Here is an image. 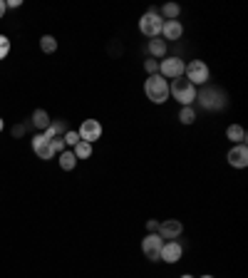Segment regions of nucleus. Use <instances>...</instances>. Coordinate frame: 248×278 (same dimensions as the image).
<instances>
[{"label":"nucleus","mask_w":248,"mask_h":278,"mask_svg":"<svg viewBox=\"0 0 248 278\" xmlns=\"http://www.w3.org/2000/svg\"><path fill=\"white\" fill-rule=\"evenodd\" d=\"M50 122H52V119H50V114H47L45 110H35V112H32V117H30V127L42 129V132L50 127Z\"/></svg>","instance_id":"4468645a"},{"label":"nucleus","mask_w":248,"mask_h":278,"mask_svg":"<svg viewBox=\"0 0 248 278\" xmlns=\"http://www.w3.org/2000/svg\"><path fill=\"white\" fill-rule=\"evenodd\" d=\"M181 278H193V276H191V273H184V276H181Z\"/></svg>","instance_id":"2f4dec72"},{"label":"nucleus","mask_w":248,"mask_h":278,"mask_svg":"<svg viewBox=\"0 0 248 278\" xmlns=\"http://www.w3.org/2000/svg\"><path fill=\"white\" fill-rule=\"evenodd\" d=\"M184 70H186V62L181 60V57H166L159 62V75L164 77L166 82L169 80H176V77H184Z\"/></svg>","instance_id":"39448f33"},{"label":"nucleus","mask_w":248,"mask_h":278,"mask_svg":"<svg viewBox=\"0 0 248 278\" xmlns=\"http://www.w3.org/2000/svg\"><path fill=\"white\" fill-rule=\"evenodd\" d=\"M20 5H23V0H8V3H5V8H20Z\"/></svg>","instance_id":"c85d7f7f"},{"label":"nucleus","mask_w":248,"mask_h":278,"mask_svg":"<svg viewBox=\"0 0 248 278\" xmlns=\"http://www.w3.org/2000/svg\"><path fill=\"white\" fill-rule=\"evenodd\" d=\"M184 77L196 87V84H206L208 82V65L204 60H191L186 70H184Z\"/></svg>","instance_id":"423d86ee"},{"label":"nucleus","mask_w":248,"mask_h":278,"mask_svg":"<svg viewBox=\"0 0 248 278\" xmlns=\"http://www.w3.org/2000/svg\"><path fill=\"white\" fill-rule=\"evenodd\" d=\"M181 231H184V223L179 219H166V221H159V236L164 238V241H176L181 236Z\"/></svg>","instance_id":"6e6552de"},{"label":"nucleus","mask_w":248,"mask_h":278,"mask_svg":"<svg viewBox=\"0 0 248 278\" xmlns=\"http://www.w3.org/2000/svg\"><path fill=\"white\" fill-rule=\"evenodd\" d=\"M3 129H5V122H3V117H0V132H3Z\"/></svg>","instance_id":"7c9ffc66"},{"label":"nucleus","mask_w":248,"mask_h":278,"mask_svg":"<svg viewBox=\"0 0 248 278\" xmlns=\"http://www.w3.org/2000/svg\"><path fill=\"white\" fill-rule=\"evenodd\" d=\"M28 129H30V122H20V125H15L13 127V137L15 139L25 137V134H28Z\"/></svg>","instance_id":"393cba45"},{"label":"nucleus","mask_w":248,"mask_h":278,"mask_svg":"<svg viewBox=\"0 0 248 278\" xmlns=\"http://www.w3.org/2000/svg\"><path fill=\"white\" fill-rule=\"evenodd\" d=\"M226 159H228V164L234 169H246L248 167V147L246 144H234L231 152L226 154Z\"/></svg>","instance_id":"9b49d317"},{"label":"nucleus","mask_w":248,"mask_h":278,"mask_svg":"<svg viewBox=\"0 0 248 278\" xmlns=\"http://www.w3.org/2000/svg\"><path fill=\"white\" fill-rule=\"evenodd\" d=\"M169 97H174L181 107H193L196 102V87L186 77H176L169 82Z\"/></svg>","instance_id":"f257e3e1"},{"label":"nucleus","mask_w":248,"mask_h":278,"mask_svg":"<svg viewBox=\"0 0 248 278\" xmlns=\"http://www.w3.org/2000/svg\"><path fill=\"white\" fill-rule=\"evenodd\" d=\"M164 246V238L159 236V234H147V238L141 241V253L149 258V261H159V251Z\"/></svg>","instance_id":"0eeeda50"},{"label":"nucleus","mask_w":248,"mask_h":278,"mask_svg":"<svg viewBox=\"0 0 248 278\" xmlns=\"http://www.w3.org/2000/svg\"><path fill=\"white\" fill-rule=\"evenodd\" d=\"M50 144H52V152H55V154L65 152V139H62V137H52V139H50Z\"/></svg>","instance_id":"bb28decb"},{"label":"nucleus","mask_w":248,"mask_h":278,"mask_svg":"<svg viewBox=\"0 0 248 278\" xmlns=\"http://www.w3.org/2000/svg\"><path fill=\"white\" fill-rule=\"evenodd\" d=\"M65 132H67V122L65 119H55V122H50V127L42 134L47 139H52V137H65Z\"/></svg>","instance_id":"2eb2a0df"},{"label":"nucleus","mask_w":248,"mask_h":278,"mask_svg":"<svg viewBox=\"0 0 248 278\" xmlns=\"http://www.w3.org/2000/svg\"><path fill=\"white\" fill-rule=\"evenodd\" d=\"M196 99H199V105L208 112L211 110L219 112L228 105V97H226V92H223L221 87H204L201 92H196Z\"/></svg>","instance_id":"f03ea898"},{"label":"nucleus","mask_w":248,"mask_h":278,"mask_svg":"<svg viewBox=\"0 0 248 278\" xmlns=\"http://www.w3.org/2000/svg\"><path fill=\"white\" fill-rule=\"evenodd\" d=\"M62 139H65V147H75V144L80 142V132H75V129H67Z\"/></svg>","instance_id":"b1692460"},{"label":"nucleus","mask_w":248,"mask_h":278,"mask_svg":"<svg viewBox=\"0 0 248 278\" xmlns=\"http://www.w3.org/2000/svg\"><path fill=\"white\" fill-rule=\"evenodd\" d=\"M77 132H80V139H82V142H87V144H95L97 139L102 137V125H99L97 119H84Z\"/></svg>","instance_id":"9d476101"},{"label":"nucleus","mask_w":248,"mask_h":278,"mask_svg":"<svg viewBox=\"0 0 248 278\" xmlns=\"http://www.w3.org/2000/svg\"><path fill=\"white\" fill-rule=\"evenodd\" d=\"M8 55H10V40L5 35H0V60H5Z\"/></svg>","instance_id":"a878e982"},{"label":"nucleus","mask_w":248,"mask_h":278,"mask_svg":"<svg viewBox=\"0 0 248 278\" xmlns=\"http://www.w3.org/2000/svg\"><path fill=\"white\" fill-rule=\"evenodd\" d=\"M147 231H149V234H156V231H159V221H156V219H149V221H147Z\"/></svg>","instance_id":"cd10ccee"},{"label":"nucleus","mask_w":248,"mask_h":278,"mask_svg":"<svg viewBox=\"0 0 248 278\" xmlns=\"http://www.w3.org/2000/svg\"><path fill=\"white\" fill-rule=\"evenodd\" d=\"M40 50L45 53V55H52V53L57 50L55 35H42V38H40Z\"/></svg>","instance_id":"412c9836"},{"label":"nucleus","mask_w":248,"mask_h":278,"mask_svg":"<svg viewBox=\"0 0 248 278\" xmlns=\"http://www.w3.org/2000/svg\"><path fill=\"white\" fill-rule=\"evenodd\" d=\"M162 25H164V20H162V15L156 8H149L147 13L141 15V20H139V30H141V35L144 38H159L162 35Z\"/></svg>","instance_id":"20e7f679"},{"label":"nucleus","mask_w":248,"mask_h":278,"mask_svg":"<svg viewBox=\"0 0 248 278\" xmlns=\"http://www.w3.org/2000/svg\"><path fill=\"white\" fill-rule=\"evenodd\" d=\"M75 164H77V157H75L72 149H67V152H60V167L65 169V171H72Z\"/></svg>","instance_id":"6ab92c4d"},{"label":"nucleus","mask_w":248,"mask_h":278,"mask_svg":"<svg viewBox=\"0 0 248 278\" xmlns=\"http://www.w3.org/2000/svg\"><path fill=\"white\" fill-rule=\"evenodd\" d=\"M72 152H75V157H77V159H90V157H92V144H87V142H82V139H80V142L72 147Z\"/></svg>","instance_id":"aec40b11"},{"label":"nucleus","mask_w":248,"mask_h":278,"mask_svg":"<svg viewBox=\"0 0 248 278\" xmlns=\"http://www.w3.org/2000/svg\"><path fill=\"white\" fill-rule=\"evenodd\" d=\"M144 70H147L149 77H152V75H159V60H154V57L144 60Z\"/></svg>","instance_id":"5701e85b"},{"label":"nucleus","mask_w":248,"mask_h":278,"mask_svg":"<svg viewBox=\"0 0 248 278\" xmlns=\"http://www.w3.org/2000/svg\"><path fill=\"white\" fill-rule=\"evenodd\" d=\"M181 256H184V249L179 241H164V246L159 251V261L164 264H179Z\"/></svg>","instance_id":"1a4fd4ad"},{"label":"nucleus","mask_w":248,"mask_h":278,"mask_svg":"<svg viewBox=\"0 0 248 278\" xmlns=\"http://www.w3.org/2000/svg\"><path fill=\"white\" fill-rule=\"evenodd\" d=\"M32 152L38 154L40 159H52L55 157V152H52V144H50V139L45 137V134H35L32 137Z\"/></svg>","instance_id":"ddd939ff"},{"label":"nucleus","mask_w":248,"mask_h":278,"mask_svg":"<svg viewBox=\"0 0 248 278\" xmlns=\"http://www.w3.org/2000/svg\"><path fill=\"white\" fill-rule=\"evenodd\" d=\"M226 137L231 139V144H246V129L241 125H228Z\"/></svg>","instance_id":"dca6fc26"},{"label":"nucleus","mask_w":248,"mask_h":278,"mask_svg":"<svg viewBox=\"0 0 248 278\" xmlns=\"http://www.w3.org/2000/svg\"><path fill=\"white\" fill-rule=\"evenodd\" d=\"M201 278H214V276H201Z\"/></svg>","instance_id":"473e14b6"},{"label":"nucleus","mask_w":248,"mask_h":278,"mask_svg":"<svg viewBox=\"0 0 248 278\" xmlns=\"http://www.w3.org/2000/svg\"><path fill=\"white\" fill-rule=\"evenodd\" d=\"M144 92H147V97L152 99L154 105H164L166 99H169V82L162 75H152L144 82Z\"/></svg>","instance_id":"7ed1b4c3"},{"label":"nucleus","mask_w":248,"mask_h":278,"mask_svg":"<svg viewBox=\"0 0 248 278\" xmlns=\"http://www.w3.org/2000/svg\"><path fill=\"white\" fill-rule=\"evenodd\" d=\"M159 15H162V20H176V18L181 15V8L176 5V3H166V5H162Z\"/></svg>","instance_id":"a211bd4d"},{"label":"nucleus","mask_w":248,"mask_h":278,"mask_svg":"<svg viewBox=\"0 0 248 278\" xmlns=\"http://www.w3.org/2000/svg\"><path fill=\"white\" fill-rule=\"evenodd\" d=\"M181 35H184V25H181L179 20H164V25H162V40L164 42H176L181 40Z\"/></svg>","instance_id":"f8f14e48"},{"label":"nucleus","mask_w":248,"mask_h":278,"mask_svg":"<svg viewBox=\"0 0 248 278\" xmlns=\"http://www.w3.org/2000/svg\"><path fill=\"white\" fill-rule=\"evenodd\" d=\"M149 53H152L154 60H156V57H166V53H169V42H164L162 38H152V40H149Z\"/></svg>","instance_id":"f3484780"},{"label":"nucleus","mask_w":248,"mask_h":278,"mask_svg":"<svg viewBox=\"0 0 248 278\" xmlns=\"http://www.w3.org/2000/svg\"><path fill=\"white\" fill-rule=\"evenodd\" d=\"M179 122L181 125H193V122H196V110H193V107H181Z\"/></svg>","instance_id":"4be33fe9"},{"label":"nucleus","mask_w":248,"mask_h":278,"mask_svg":"<svg viewBox=\"0 0 248 278\" xmlns=\"http://www.w3.org/2000/svg\"><path fill=\"white\" fill-rule=\"evenodd\" d=\"M5 10H8V8H5V0H0V20H3V15H5Z\"/></svg>","instance_id":"c756f323"}]
</instances>
